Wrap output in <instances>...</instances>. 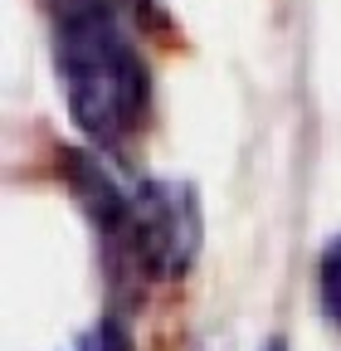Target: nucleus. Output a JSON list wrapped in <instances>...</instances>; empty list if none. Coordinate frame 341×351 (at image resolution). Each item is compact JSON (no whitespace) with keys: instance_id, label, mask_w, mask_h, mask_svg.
<instances>
[{"instance_id":"f257e3e1","label":"nucleus","mask_w":341,"mask_h":351,"mask_svg":"<svg viewBox=\"0 0 341 351\" xmlns=\"http://www.w3.org/2000/svg\"><path fill=\"white\" fill-rule=\"evenodd\" d=\"M132 10L117 0H54V69L73 127L98 152L132 142L151 108V69L137 49Z\"/></svg>"},{"instance_id":"f03ea898","label":"nucleus","mask_w":341,"mask_h":351,"mask_svg":"<svg viewBox=\"0 0 341 351\" xmlns=\"http://www.w3.org/2000/svg\"><path fill=\"white\" fill-rule=\"evenodd\" d=\"M64 181L78 195L98 244L117 269L151 283H176L200 254V205L181 181H122L103 166V152H64Z\"/></svg>"},{"instance_id":"7ed1b4c3","label":"nucleus","mask_w":341,"mask_h":351,"mask_svg":"<svg viewBox=\"0 0 341 351\" xmlns=\"http://www.w3.org/2000/svg\"><path fill=\"white\" fill-rule=\"evenodd\" d=\"M317 307L322 322L341 337V234H331L317 254Z\"/></svg>"},{"instance_id":"20e7f679","label":"nucleus","mask_w":341,"mask_h":351,"mask_svg":"<svg viewBox=\"0 0 341 351\" xmlns=\"http://www.w3.org/2000/svg\"><path fill=\"white\" fill-rule=\"evenodd\" d=\"M78 351H137V341H132V332H127L117 317H103L88 337H83Z\"/></svg>"},{"instance_id":"39448f33","label":"nucleus","mask_w":341,"mask_h":351,"mask_svg":"<svg viewBox=\"0 0 341 351\" xmlns=\"http://www.w3.org/2000/svg\"><path fill=\"white\" fill-rule=\"evenodd\" d=\"M264 351H288V341H283V337H268V341H264Z\"/></svg>"}]
</instances>
